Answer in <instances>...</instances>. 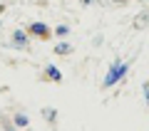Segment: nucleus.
<instances>
[{
  "instance_id": "obj_1",
  "label": "nucleus",
  "mask_w": 149,
  "mask_h": 131,
  "mask_svg": "<svg viewBox=\"0 0 149 131\" xmlns=\"http://www.w3.org/2000/svg\"><path fill=\"white\" fill-rule=\"evenodd\" d=\"M127 72H129V62H112L109 64V72L104 74V79H102V87H104V89H112V87H114V84H119L122 82L124 77H127Z\"/></svg>"
},
{
  "instance_id": "obj_2",
  "label": "nucleus",
  "mask_w": 149,
  "mask_h": 131,
  "mask_svg": "<svg viewBox=\"0 0 149 131\" xmlns=\"http://www.w3.org/2000/svg\"><path fill=\"white\" fill-rule=\"evenodd\" d=\"M27 35H35V37H42V40H50L52 30H50L45 22H30V27H27Z\"/></svg>"
},
{
  "instance_id": "obj_3",
  "label": "nucleus",
  "mask_w": 149,
  "mask_h": 131,
  "mask_svg": "<svg viewBox=\"0 0 149 131\" xmlns=\"http://www.w3.org/2000/svg\"><path fill=\"white\" fill-rule=\"evenodd\" d=\"M13 47H20V50H25L27 45H30V40H27V32L25 30H15L13 32V42H10Z\"/></svg>"
},
{
  "instance_id": "obj_4",
  "label": "nucleus",
  "mask_w": 149,
  "mask_h": 131,
  "mask_svg": "<svg viewBox=\"0 0 149 131\" xmlns=\"http://www.w3.org/2000/svg\"><path fill=\"white\" fill-rule=\"evenodd\" d=\"M132 27H134V30H147V27H149V8H147V10H142L137 17H134Z\"/></svg>"
},
{
  "instance_id": "obj_5",
  "label": "nucleus",
  "mask_w": 149,
  "mask_h": 131,
  "mask_svg": "<svg viewBox=\"0 0 149 131\" xmlns=\"http://www.w3.org/2000/svg\"><path fill=\"white\" fill-rule=\"evenodd\" d=\"M42 77L47 79V82H60V79H62V72H60L55 64H47V67H45V72H42Z\"/></svg>"
},
{
  "instance_id": "obj_6",
  "label": "nucleus",
  "mask_w": 149,
  "mask_h": 131,
  "mask_svg": "<svg viewBox=\"0 0 149 131\" xmlns=\"http://www.w3.org/2000/svg\"><path fill=\"white\" fill-rule=\"evenodd\" d=\"M13 124H15L17 129H25V126L30 124V119H27V114H22V111H17V114L13 116Z\"/></svg>"
},
{
  "instance_id": "obj_7",
  "label": "nucleus",
  "mask_w": 149,
  "mask_h": 131,
  "mask_svg": "<svg viewBox=\"0 0 149 131\" xmlns=\"http://www.w3.org/2000/svg\"><path fill=\"white\" fill-rule=\"evenodd\" d=\"M72 52V45L70 42H57L55 45V54H70Z\"/></svg>"
},
{
  "instance_id": "obj_8",
  "label": "nucleus",
  "mask_w": 149,
  "mask_h": 131,
  "mask_svg": "<svg viewBox=\"0 0 149 131\" xmlns=\"http://www.w3.org/2000/svg\"><path fill=\"white\" fill-rule=\"evenodd\" d=\"M42 116L50 121V124H55V121H57V109H52V106H45V109H42Z\"/></svg>"
},
{
  "instance_id": "obj_9",
  "label": "nucleus",
  "mask_w": 149,
  "mask_h": 131,
  "mask_svg": "<svg viewBox=\"0 0 149 131\" xmlns=\"http://www.w3.org/2000/svg\"><path fill=\"white\" fill-rule=\"evenodd\" d=\"M55 35H57V37H67L70 35V27L67 25H57V27H55Z\"/></svg>"
},
{
  "instance_id": "obj_10",
  "label": "nucleus",
  "mask_w": 149,
  "mask_h": 131,
  "mask_svg": "<svg viewBox=\"0 0 149 131\" xmlns=\"http://www.w3.org/2000/svg\"><path fill=\"white\" fill-rule=\"evenodd\" d=\"M3 126H5V131H20L15 124H13V121H8V119H3Z\"/></svg>"
},
{
  "instance_id": "obj_11",
  "label": "nucleus",
  "mask_w": 149,
  "mask_h": 131,
  "mask_svg": "<svg viewBox=\"0 0 149 131\" xmlns=\"http://www.w3.org/2000/svg\"><path fill=\"white\" fill-rule=\"evenodd\" d=\"M142 92H144V101H147V106H149V79L142 84Z\"/></svg>"
},
{
  "instance_id": "obj_12",
  "label": "nucleus",
  "mask_w": 149,
  "mask_h": 131,
  "mask_svg": "<svg viewBox=\"0 0 149 131\" xmlns=\"http://www.w3.org/2000/svg\"><path fill=\"white\" fill-rule=\"evenodd\" d=\"M80 3H82V8H90V5H95L97 0H80Z\"/></svg>"
},
{
  "instance_id": "obj_13",
  "label": "nucleus",
  "mask_w": 149,
  "mask_h": 131,
  "mask_svg": "<svg viewBox=\"0 0 149 131\" xmlns=\"http://www.w3.org/2000/svg\"><path fill=\"white\" fill-rule=\"evenodd\" d=\"M109 3H114V5H127L129 0H109Z\"/></svg>"
},
{
  "instance_id": "obj_14",
  "label": "nucleus",
  "mask_w": 149,
  "mask_h": 131,
  "mask_svg": "<svg viewBox=\"0 0 149 131\" xmlns=\"http://www.w3.org/2000/svg\"><path fill=\"white\" fill-rule=\"evenodd\" d=\"M139 3H149V0H139Z\"/></svg>"
},
{
  "instance_id": "obj_15",
  "label": "nucleus",
  "mask_w": 149,
  "mask_h": 131,
  "mask_svg": "<svg viewBox=\"0 0 149 131\" xmlns=\"http://www.w3.org/2000/svg\"><path fill=\"white\" fill-rule=\"evenodd\" d=\"M0 27H3V22H0Z\"/></svg>"
}]
</instances>
